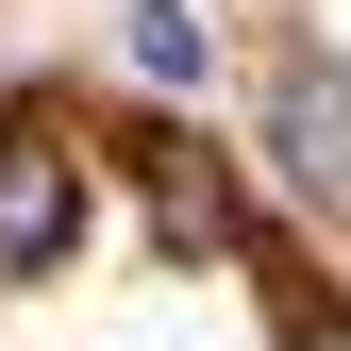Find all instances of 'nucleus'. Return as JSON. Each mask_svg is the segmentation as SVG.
Listing matches in <instances>:
<instances>
[{"mask_svg":"<svg viewBox=\"0 0 351 351\" xmlns=\"http://www.w3.org/2000/svg\"><path fill=\"white\" fill-rule=\"evenodd\" d=\"M67 251H84V151L51 117H17L0 134V285H51Z\"/></svg>","mask_w":351,"mask_h":351,"instance_id":"1","label":"nucleus"},{"mask_svg":"<svg viewBox=\"0 0 351 351\" xmlns=\"http://www.w3.org/2000/svg\"><path fill=\"white\" fill-rule=\"evenodd\" d=\"M268 167L351 217V51H285L268 67Z\"/></svg>","mask_w":351,"mask_h":351,"instance_id":"2","label":"nucleus"},{"mask_svg":"<svg viewBox=\"0 0 351 351\" xmlns=\"http://www.w3.org/2000/svg\"><path fill=\"white\" fill-rule=\"evenodd\" d=\"M134 67H151V84H201V34H184V0H134Z\"/></svg>","mask_w":351,"mask_h":351,"instance_id":"3","label":"nucleus"},{"mask_svg":"<svg viewBox=\"0 0 351 351\" xmlns=\"http://www.w3.org/2000/svg\"><path fill=\"white\" fill-rule=\"evenodd\" d=\"M285 351H351V301H318V318H301V335H285Z\"/></svg>","mask_w":351,"mask_h":351,"instance_id":"4","label":"nucleus"}]
</instances>
